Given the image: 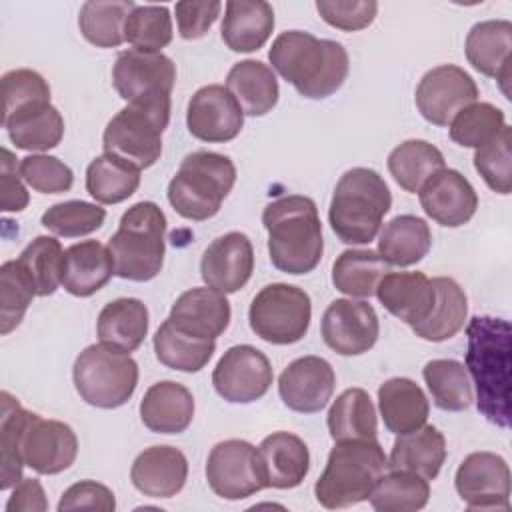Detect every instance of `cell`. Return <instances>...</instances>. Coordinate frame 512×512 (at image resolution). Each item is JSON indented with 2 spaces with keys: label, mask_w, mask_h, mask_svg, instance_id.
<instances>
[{
  "label": "cell",
  "mask_w": 512,
  "mask_h": 512,
  "mask_svg": "<svg viewBox=\"0 0 512 512\" xmlns=\"http://www.w3.org/2000/svg\"><path fill=\"white\" fill-rule=\"evenodd\" d=\"M274 372L262 350L250 344L228 348L212 372V384L220 398L232 404L260 400L272 386Z\"/></svg>",
  "instance_id": "13"
},
{
  "label": "cell",
  "mask_w": 512,
  "mask_h": 512,
  "mask_svg": "<svg viewBox=\"0 0 512 512\" xmlns=\"http://www.w3.org/2000/svg\"><path fill=\"white\" fill-rule=\"evenodd\" d=\"M176 82V64L162 52L128 48L118 54L112 68V84L128 104L170 102Z\"/></svg>",
  "instance_id": "11"
},
{
  "label": "cell",
  "mask_w": 512,
  "mask_h": 512,
  "mask_svg": "<svg viewBox=\"0 0 512 512\" xmlns=\"http://www.w3.org/2000/svg\"><path fill=\"white\" fill-rule=\"evenodd\" d=\"M312 302L300 286L274 282L264 286L248 308L252 332L264 342L286 346L302 340L310 328Z\"/></svg>",
  "instance_id": "10"
},
{
  "label": "cell",
  "mask_w": 512,
  "mask_h": 512,
  "mask_svg": "<svg viewBox=\"0 0 512 512\" xmlns=\"http://www.w3.org/2000/svg\"><path fill=\"white\" fill-rule=\"evenodd\" d=\"M326 424L334 442L378 440L376 408L370 400V394L362 388L344 390L332 402Z\"/></svg>",
  "instance_id": "37"
},
{
  "label": "cell",
  "mask_w": 512,
  "mask_h": 512,
  "mask_svg": "<svg viewBox=\"0 0 512 512\" xmlns=\"http://www.w3.org/2000/svg\"><path fill=\"white\" fill-rule=\"evenodd\" d=\"M24 182L40 194H62L74 184V174L68 164L48 154H30L20 160Z\"/></svg>",
  "instance_id": "53"
},
{
  "label": "cell",
  "mask_w": 512,
  "mask_h": 512,
  "mask_svg": "<svg viewBox=\"0 0 512 512\" xmlns=\"http://www.w3.org/2000/svg\"><path fill=\"white\" fill-rule=\"evenodd\" d=\"M2 126L16 148L30 152L52 150L64 136V118L50 102L18 110L4 118Z\"/></svg>",
  "instance_id": "35"
},
{
  "label": "cell",
  "mask_w": 512,
  "mask_h": 512,
  "mask_svg": "<svg viewBox=\"0 0 512 512\" xmlns=\"http://www.w3.org/2000/svg\"><path fill=\"white\" fill-rule=\"evenodd\" d=\"M226 88L248 116L268 114L280 96L274 70L268 64L252 58L240 60L230 68Z\"/></svg>",
  "instance_id": "33"
},
{
  "label": "cell",
  "mask_w": 512,
  "mask_h": 512,
  "mask_svg": "<svg viewBox=\"0 0 512 512\" xmlns=\"http://www.w3.org/2000/svg\"><path fill=\"white\" fill-rule=\"evenodd\" d=\"M510 126L506 124L490 142L476 148L474 168L496 194H510L512 190V154H510Z\"/></svg>",
  "instance_id": "51"
},
{
  "label": "cell",
  "mask_w": 512,
  "mask_h": 512,
  "mask_svg": "<svg viewBox=\"0 0 512 512\" xmlns=\"http://www.w3.org/2000/svg\"><path fill=\"white\" fill-rule=\"evenodd\" d=\"M188 132L202 142H230L244 126V112L226 86L196 90L186 108Z\"/></svg>",
  "instance_id": "18"
},
{
  "label": "cell",
  "mask_w": 512,
  "mask_h": 512,
  "mask_svg": "<svg viewBox=\"0 0 512 512\" xmlns=\"http://www.w3.org/2000/svg\"><path fill=\"white\" fill-rule=\"evenodd\" d=\"M16 260L32 278L36 296H50L62 284L64 250L54 236H36Z\"/></svg>",
  "instance_id": "46"
},
{
  "label": "cell",
  "mask_w": 512,
  "mask_h": 512,
  "mask_svg": "<svg viewBox=\"0 0 512 512\" xmlns=\"http://www.w3.org/2000/svg\"><path fill=\"white\" fill-rule=\"evenodd\" d=\"M220 10H222V4L216 0L178 2L174 6V12H176V24H178L180 36L184 40L202 38L220 16Z\"/></svg>",
  "instance_id": "55"
},
{
  "label": "cell",
  "mask_w": 512,
  "mask_h": 512,
  "mask_svg": "<svg viewBox=\"0 0 512 512\" xmlns=\"http://www.w3.org/2000/svg\"><path fill=\"white\" fill-rule=\"evenodd\" d=\"M446 460V440L444 434L432 426L424 424L414 432L400 434L394 440L388 468L418 474L426 480H434Z\"/></svg>",
  "instance_id": "31"
},
{
  "label": "cell",
  "mask_w": 512,
  "mask_h": 512,
  "mask_svg": "<svg viewBox=\"0 0 512 512\" xmlns=\"http://www.w3.org/2000/svg\"><path fill=\"white\" fill-rule=\"evenodd\" d=\"M258 454L268 488H296L310 470V452L306 442L286 430L266 436L258 446Z\"/></svg>",
  "instance_id": "27"
},
{
  "label": "cell",
  "mask_w": 512,
  "mask_h": 512,
  "mask_svg": "<svg viewBox=\"0 0 512 512\" xmlns=\"http://www.w3.org/2000/svg\"><path fill=\"white\" fill-rule=\"evenodd\" d=\"M386 468L388 458L378 440L336 442L314 484V496L328 510L350 508L368 500Z\"/></svg>",
  "instance_id": "5"
},
{
  "label": "cell",
  "mask_w": 512,
  "mask_h": 512,
  "mask_svg": "<svg viewBox=\"0 0 512 512\" xmlns=\"http://www.w3.org/2000/svg\"><path fill=\"white\" fill-rule=\"evenodd\" d=\"M152 342L160 364L188 374L202 370L216 350V340L190 336L176 328L168 318L158 326Z\"/></svg>",
  "instance_id": "40"
},
{
  "label": "cell",
  "mask_w": 512,
  "mask_h": 512,
  "mask_svg": "<svg viewBox=\"0 0 512 512\" xmlns=\"http://www.w3.org/2000/svg\"><path fill=\"white\" fill-rule=\"evenodd\" d=\"M320 332L324 344L336 354L358 356L368 352L378 340V314L364 300L336 298L322 314Z\"/></svg>",
  "instance_id": "17"
},
{
  "label": "cell",
  "mask_w": 512,
  "mask_h": 512,
  "mask_svg": "<svg viewBox=\"0 0 512 512\" xmlns=\"http://www.w3.org/2000/svg\"><path fill=\"white\" fill-rule=\"evenodd\" d=\"M36 288L18 260H8L0 268V334H10L20 326Z\"/></svg>",
  "instance_id": "48"
},
{
  "label": "cell",
  "mask_w": 512,
  "mask_h": 512,
  "mask_svg": "<svg viewBox=\"0 0 512 512\" xmlns=\"http://www.w3.org/2000/svg\"><path fill=\"white\" fill-rule=\"evenodd\" d=\"M170 122V102L128 104L110 118L102 134V148L144 170L162 154V132Z\"/></svg>",
  "instance_id": "9"
},
{
  "label": "cell",
  "mask_w": 512,
  "mask_h": 512,
  "mask_svg": "<svg viewBox=\"0 0 512 512\" xmlns=\"http://www.w3.org/2000/svg\"><path fill=\"white\" fill-rule=\"evenodd\" d=\"M206 480L210 490L224 500H244L268 488L258 448L240 438L222 440L210 450Z\"/></svg>",
  "instance_id": "12"
},
{
  "label": "cell",
  "mask_w": 512,
  "mask_h": 512,
  "mask_svg": "<svg viewBox=\"0 0 512 512\" xmlns=\"http://www.w3.org/2000/svg\"><path fill=\"white\" fill-rule=\"evenodd\" d=\"M230 316L232 310L226 294L210 286H198L176 298L168 320L190 336L216 340L228 328Z\"/></svg>",
  "instance_id": "22"
},
{
  "label": "cell",
  "mask_w": 512,
  "mask_h": 512,
  "mask_svg": "<svg viewBox=\"0 0 512 512\" xmlns=\"http://www.w3.org/2000/svg\"><path fill=\"white\" fill-rule=\"evenodd\" d=\"M432 246V232L424 218L414 214L394 216L378 236V254L388 266L418 264Z\"/></svg>",
  "instance_id": "34"
},
{
  "label": "cell",
  "mask_w": 512,
  "mask_h": 512,
  "mask_svg": "<svg viewBox=\"0 0 512 512\" xmlns=\"http://www.w3.org/2000/svg\"><path fill=\"white\" fill-rule=\"evenodd\" d=\"M72 378L86 404L112 410L132 398L138 384V364L128 352L90 344L78 354Z\"/></svg>",
  "instance_id": "8"
},
{
  "label": "cell",
  "mask_w": 512,
  "mask_h": 512,
  "mask_svg": "<svg viewBox=\"0 0 512 512\" xmlns=\"http://www.w3.org/2000/svg\"><path fill=\"white\" fill-rule=\"evenodd\" d=\"M164 238L166 216L158 204L142 200L130 206L108 240L114 274L132 282L156 278L164 264Z\"/></svg>",
  "instance_id": "6"
},
{
  "label": "cell",
  "mask_w": 512,
  "mask_h": 512,
  "mask_svg": "<svg viewBox=\"0 0 512 512\" xmlns=\"http://www.w3.org/2000/svg\"><path fill=\"white\" fill-rule=\"evenodd\" d=\"M432 284L436 288L434 306L420 324L412 326V332L428 342H444L464 328L468 298L454 278L436 276L432 278Z\"/></svg>",
  "instance_id": "36"
},
{
  "label": "cell",
  "mask_w": 512,
  "mask_h": 512,
  "mask_svg": "<svg viewBox=\"0 0 512 512\" xmlns=\"http://www.w3.org/2000/svg\"><path fill=\"white\" fill-rule=\"evenodd\" d=\"M378 408L384 426L400 436L418 430L426 424L430 404L424 390L410 378L396 376L380 384Z\"/></svg>",
  "instance_id": "30"
},
{
  "label": "cell",
  "mask_w": 512,
  "mask_h": 512,
  "mask_svg": "<svg viewBox=\"0 0 512 512\" xmlns=\"http://www.w3.org/2000/svg\"><path fill=\"white\" fill-rule=\"evenodd\" d=\"M188 478V460L174 446H150L142 450L130 468L134 488L150 498L176 496Z\"/></svg>",
  "instance_id": "23"
},
{
  "label": "cell",
  "mask_w": 512,
  "mask_h": 512,
  "mask_svg": "<svg viewBox=\"0 0 512 512\" xmlns=\"http://www.w3.org/2000/svg\"><path fill=\"white\" fill-rule=\"evenodd\" d=\"M114 262L108 246L98 240H84L64 250L62 286L68 294L88 298L108 284Z\"/></svg>",
  "instance_id": "28"
},
{
  "label": "cell",
  "mask_w": 512,
  "mask_h": 512,
  "mask_svg": "<svg viewBox=\"0 0 512 512\" xmlns=\"http://www.w3.org/2000/svg\"><path fill=\"white\" fill-rule=\"evenodd\" d=\"M134 6L132 0L84 2L78 14V28L92 46L116 48L124 42V24Z\"/></svg>",
  "instance_id": "43"
},
{
  "label": "cell",
  "mask_w": 512,
  "mask_h": 512,
  "mask_svg": "<svg viewBox=\"0 0 512 512\" xmlns=\"http://www.w3.org/2000/svg\"><path fill=\"white\" fill-rule=\"evenodd\" d=\"M78 508H94L102 512H112L116 508L114 492L96 482V480H80L64 490L58 502V512L78 510Z\"/></svg>",
  "instance_id": "56"
},
{
  "label": "cell",
  "mask_w": 512,
  "mask_h": 512,
  "mask_svg": "<svg viewBox=\"0 0 512 512\" xmlns=\"http://www.w3.org/2000/svg\"><path fill=\"white\" fill-rule=\"evenodd\" d=\"M316 10L320 18L332 28L356 32L368 28L376 14L378 2L374 0H318Z\"/></svg>",
  "instance_id": "54"
},
{
  "label": "cell",
  "mask_w": 512,
  "mask_h": 512,
  "mask_svg": "<svg viewBox=\"0 0 512 512\" xmlns=\"http://www.w3.org/2000/svg\"><path fill=\"white\" fill-rule=\"evenodd\" d=\"M262 224L268 232L272 264L286 274H308L322 258L324 238L316 202L302 194H288L266 204Z\"/></svg>",
  "instance_id": "3"
},
{
  "label": "cell",
  "mask_w": 512,
  "mask_h": 512,
  "mask_svg": "<svg viewBox=\"0 0 512 512\" xmlns=\"http://www.w3.org/2000/svg\"><path fill=\"white\" fill-rule=\"evenodd\" d=\"M0 452H2V472L0 490H10L22 480L24 460L20 454V436L28 410L10 394H0Z\"/></svg>",
  "instance_id": "45"
},
{
  "label": "cell",
  "mask_w": 512,
  "mask_h": 512,
  "mask_svg": "<svg viewBox=\"0 0 512 512\" xmlns=\"http://www.w3.org/2000/svg\"><path fill=\"white\" fill-rule=\"evenodd\" d=\"M274 10L264 0H230L224 6L220 36L232 52L262 48L274 30Z\"/></svg>",
  "instance_id": "29"
},
{
  "label": "cell",
  "mask_w": 512,
  "mask_h": 512,
  "mask_svg": "<svg viewBox=\"0 0 512 512\" xmlns=\"http://www.w3.org/2000/svg\"><path fill=\"white\" fill-rule=\"evenodd\" d=\"M254 272V248L244 232H226L212 240L200 260V276L206 286L234 294Z\"/></svg>",
  "instance_id": "20"
},
{
  "label": "cell",
  "mask_w": 512,
  "mask_h": 512,
  "mask_svg": "<svg viewBox=\"0 0 512 512\" xmlns=\"http://www.w3.org/2000/svg\"><path fill=\"white\" fill-rule=\"evenodd\" d=\"M446 168L442 152L426 140H406L388 154V170L396 184L416 194L438 172Z\"/></svg>",
  "instance_id": "41"
},
{
  "label": "cell",
  "mask_w": 512,
  "mask_h": 512,
  "mask_svg": "<svg viewBox=\"0 0 512 512\" xmlns=\"http://www.w3.org/2000/svg\"><path fill=\"white\" fill-rule=\"evenodd\" d=\"M148 308L138 298H116L108 302L96 322L100 344L122 352H134L148 334Z\"/></svg>",
  "instance_id": "32"
},
{
  "label": "cell",
  "mask_w": 512,
  "mask_h": 512,
  "mask_svg": "<svg viewBox=\"0 0 512 512\" xmlns=\"http://www.w3.org/2000/svg\"><path fill=\"white\" fill-rule=\"evenodd\" d=\"M390 266L370 248L344 250L332 264V284L350 298H370Z\"/></svg>",
  "instance_id": "38"
},
{
  "label": "cell",
  "mask_w": 512,
  "mask_h": 512,
  "mask_svg": "<svg viewBox=\"0 0 512 512\" xmlns=\"http://www.w3.org/2000/svg\"><path fill=\"white\" fill-rule=\"evenodd\" d=\"M106 220V210L94 202L66 200L52 204L40 218V224L62 238H80L96 232Z\"/></svg>",
  "instance_id": "49"
},
{
  "label": "cell",
  "mask_w": 512,
  "mask_h": 512,
  "mask_svg": "<svg viewBox=\"0 0 512 512\" xmlns=\"http://www.w3.org/2000/svg\"><path fill=\"white\" fill-rule=\"evenodd\" d=\"M268 60L300 96L310 100L332 96L350 70L348 52L340 42L302 30L278 34L268 50Z\"/></svg>",
  "instance_id": "1"
},
{
  "label": "cell",
  "mask_w": 512,
  "mask_h": 512,
  "mask_svg": "<svg viewBox=\"0 0 512 512\" xmlns=\"http://www.w3.org/2000/svg\"><path fill=\"white\" fill-rule=\"evenodd\" d=\"M506 126L504 112L490 102H472L462 108L452 122L450 138L462 148H480Z\"/></svg>",
  "instance_id": "47"
},
{
  "label": "cell",
  "mask_w": 512,
  "mask_h": 512,
  "mask_svg": "<svg viewBox=\"0 0 512 512\" xmlns=\"http://www.w3.org/2000/svg\"><path fill=\"white\" fill-rule=\"evenodd\" d=\"M140 186V168L114 156L100 154L86 168V190L98 204H120Z\"/></svg>",
  "instance_id": "39"
},
{
  "label": "cell",
  "mask_w": 512,
  "mask_h": 512,
  "mask_svg": "<svg viewBox=\"0 0 512 512\" xmlns=\"http://www.w3.org/2000/svg\"><path fill=\"white\" fill-rule=\"evenodd\" d=\"M14 154L8 148H2V160H0V206L4 212H22L28 202V190L24 186V178L20 174V166H16Z\"/></svg>",
  "instance_id": "57"
},
{
  "label": "cell",
  "mask_w": 512,
  "mask_h": 512,
  "mask_svg": "<svg viewBox=\"0 0 512 512\" xmlns=\"http://www.w3.org/2000/svg\"><path fill=\"white\" fill-rule=\"evenodd\" d=\"M392 194L384 178L364 166L346 170L336 182L328 222L344 244H370L390 212Z\"/></svg>",
  "instance_id": "4"
},
{
  "label": "cell",
  "mask_w": 512,
  "mask_h": 512,
  "mask_svg": "<svg viewBox=\"0 0 512 512\" xmlns=\"http://www.w3.org/2000/svg\"><path fill=\"white\" fill-rule=\"evenodd\" d=\"M194 418L192 392L174 380L152 384L140 402L142 424L156 434H182Z\"/></svg>",
  "instance_id": "26"
},
{
  "label": "cell",
  "mask_w": 512,
  "mask_h": 512,
  "mask_svg": "<svg viewBox=\"0 0 512 512\" xmlns=\"http://www.w3.org/2000/svg\"><path fill=\"white\" fill-rule=\"evenodd\" d=\"M454 486L470 510L510 508V468L500 454H468L456 470Z\"/></svg>",
  "instance_id": "16"
},
{
  "label": "cell",
  "mask_w": 512,
  "mask_h": 512,
  "mask_svg": "<svg viewBox=\"0 0 512 512\" xmlns=\"http://www.w3.org/2000/svg\"><path fill=\"white\" fill-rule=\"evenodd\" d=\"M50 102V86L42 74L16 68L2 76V120L18 110Z\"/></svg>",
  "instance_id": "52"
},
{
  "label": "cell",
  "mask_w": 512,
  "mask_h": 512,
  "mask_svg": "<svg viewBox=\"0 0 512 512\" xmlns=\"http://www.w3.org/2000/svg\"><path fill=\"white\" fill-rule=\"evenodd\" d=\"M334 388V368L320 356L296 358L278 378V394L282 402L300 414L320 412L332 398Z\"/></svg>",
  "instance_id": "19"
},
{
  "label": "cell",
  "mask_w": 512,
  "mask_h": 512,
  "mask_svg": "<svg viewBox=\"0 0 512 512\" xmlns=\"http://www.w3.org/2000/svg\"><path fill=\"white\" fill-rule=\"evenodd\" d=\"M414 100L424 120L448 126L462 108L478 100V86L464 68L440 64L420 78Z\"/></svg>",
  "instance_id": "14"
},
{
  "label": "cell",
  "mask_w": 512,
  "mask_h": 512,
  "mask_svg": "<svg viewBox=\"0 0 512 512\" xmlns=\"http://www.w3.org/2000/svg\"><path fill=\"white\" fill-rule=\"evenodd\" d=\"M236 182L234 162L218 152L196 150L184 156L168 184V202L186 220H208L220 212Z\"/></svg>",
  "instance_id": "7"
},
{
  "label": "cell",
  "mask_w": 512,
  "mask_h": 512,
  "mask_svg": "<svg viewBox=\"0 0 512 512\" xmlns=\"http://www.w3.org/2000/svg\"><path fill=\"white\" fill-rule=\"evenodd\" d=\"M124 42L134 50L160 52L172 42V16L166 6H134L124 24Z\"/></svg>",
  "instance_id": "50"
},
{
  "label": "cell",
  "mask_w": 512,
  "mask_h": 512,
  "mask_svg": "<svg viewBox=\"0 0 512 512\" xmlns=\"http://www.w3.org/2000/svg\"><path fill=\"white\" fill-rule=\"evenodd\" d=\"M374 294L392 316L410 328L430 314L436 300V288L424 272H388Z\"/></svg>",
  "instance_id": "24"
},
{
  "label": "cell",
  "mask_w": 512,
  "mask_h": 512,
  "mask_svg": "<svg viewBox=\"0 0 512 512\" xmlns=\"http://www.w3.org/2000/svg\"><path fill=\"white\" fill-rule=\"evenodd\" d=\"M368 500L378 512H414L428 504L430 484L418 474L390 470L380 476Z\"/></svg>",
  "instance_id": "44"
},
{
  "label": "cell",
  "mask_w": 512,
  "mask_h": 512,
  "mask_svg": "<svg viewBox=\"0 0 512 512\" xmlns=\"http://www.w3.org/2000/svg\"><path fill=\"white\" fill-rule=\"evenodd\" d=\"M20 454L24 466L34 472L58 474L74 464L78 456V438L66 422L42 418L28 410L20 436Z\"/></svg>",
  "instance_id": "15"
},
{
  "label": "cell",
  "mask_w": 512,
  "mask_h": 512,
  "mask_svg": "<svg viewBox=\"0 0 512 512\" xmlns=\"http://www.w3.org/2000/svg\"><path fill=\"white\" fill-rule=\"evenodd\" d=\"M420 206L428 218L446 228L464 226L478 208L472 184L452 168L438 170L418 192Z\"/></svg>",
  "instance_id": "21"
},
{
  "label": "cell",
  "mask_w": 512,
  "mask_h": 512,
  "mask_svg": "<svg viewBox=\"0 0 512 512\" xmlns=\"http://www.w3.org/2000/svg\"><path fill=\"white\" fill-rule=\"evenodd\" d=\"M512 24L508 20H484L470 28L464 44L468 62L480 74L500 82L504 94L510 80Z\"/></svg>",
  "instance_id": "25"
},
{
  "label": "cell",
  "mask_w": 512,
  "mask_h": 512,
  "mask_svg": "<svg viewBox=\"0 0 512 512\" xmlns=\"http://www.w3.org/2000/svg\"><path fill=\"white\" fill-rule=\"evenodd\" d=\"M48 510V500L42 484L36 478H22L12 496L6 502V512H44Z\"/></svg>",
  "instance_id": "58"
},
{
  "label": "cell",
  "mask_w": 512,
  "mask_h": 512,
  "mask_svg": "<svg viewBox=\"0 0 512 512\" xmlns=\"http://www.w3.org/2000/svg\"><path fill=\"white\" fill-rule=\"evenodd\" d=\"M466 370L476 384L478 410L496 426H510V324L474 316L466 326Z\"/></svg>",
  "instance_id": "2"
},
{
  "label": "cell",
  "mask_w": 512,
  "mask_h": 512,
  "mask_svg": "<svg viewBox=\"0 0 512 512\" xmlns=\"http://www.w3.org/2000/svg\"><path fill=\"white\" fill-rule=\"evenodd\" d=\"M424 382L432 402L446 412H462L474 400L472 382L462 362L454 358H436L422 368Z\"/></svg>",
  "instance_id": "42"
}]
</instances>
